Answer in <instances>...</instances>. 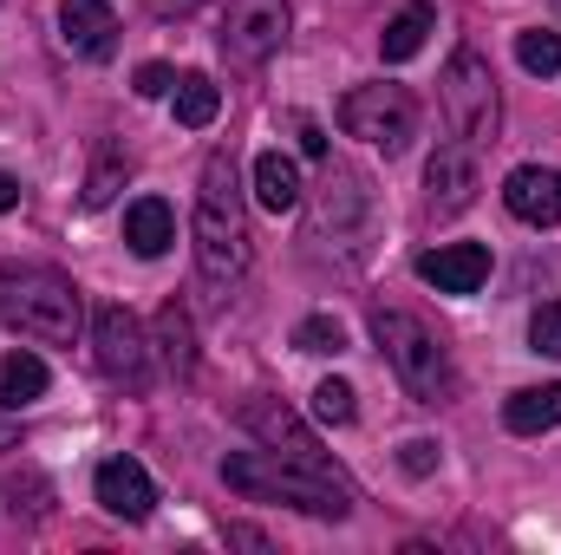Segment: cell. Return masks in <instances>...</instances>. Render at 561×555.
<instances>
[{"mask_svg": "<svg viewBox=\"0 0 561 555\" xmlns=\"http://www.w3.org/2000/svg\"><path fill=\"white\" fill-rule=\"evenodd\" d=\"M255 262V236H249V203L236 183L229 150H209L203 183H196V275L216 294H229Z\"/></svg>", "mask_w": 561, "mask_h": 555, "instance_id": "6da1fadb", "label": "cell"}, {"mask_svg": "<svg viewBox=\"0 0 561 555\" xmlns=\"http://www.w3.org/2000/svg\"><path fill=\"white\" fill-rule=\"evenodd\" d=\"M222 484L242 490L249 503H287V510L327 517V523H340L353 510V497H346L340 477H320V471H307V464H294L280 451H229L222 457Z\"/></svg>", "mask_w": 561, "mask_h": 555, "instance_id": "7a4b0ae2", "label": "cell"}, {"mask_svg": "<svg viewBox=\"0 0 561 555\" xmlns=\"http://www.w3.org/2000/svg\"><path fill=\"white\" fill-rule=\"evenodd\" d=\"M0 327L46 340V347H72L85 327V294L59 269H0Z\"/></svg>", "mask_w": 561, "mask_h": 555, "instance_id": "3957f363", "label": "cell"}, {"mask_svg": "<svg viewBox=\"0 0 561 555\" xmlns=\"http://www.w3.org/2000/svg\"><path fill=\"white\" fill-rule=\"evenodd\" d=\"M373 340H379L386 366L399 373V386H405L419 406H450V399H457L450 347L424 327L419 314H405V307H379V314H373Z\"/></svg>", "mask_w": 561, "mask_h": 555, "instance_id": "277c9868", "label": "cell"}, {"mask_svg": "<svg viewBox=\"0 0 561 555\" xmlns=\"http://www.w3.org/2000/svg\"><path fill=\"white\" fill-rule=\"evenodd\" d=\"M437 99H444V118L463 144H496V118H503V99H496V72L477 46H457L444 59V79H437Z\"/></svg>", "mask_w": 561, "mask_h": 555, "instance_id": "5b68a950", "label": "cell"}, {"mask_svg": "<svg viewBox=\"0 0 561 555\" xmlns=\"http://www.w3.org/2000/svg\"><path fill=\"white\" fill-rule=\"evenodd\" d=\"M373 216H379L373 183H366L353 163H327L320 196H313V242L346 249V256L359 262V256H366V242H373Z\"/></svg>", "mask_w": 561, "mask_h": 555, "instance_id": "8992f818", "label": "cell"}, {"mask_svg": "<svg viewBox=\"0 0 561 555\" xmlns=\"http://www.w3.org/2000/svg\"><path fill=\"white\" fill-rule=\"evenodd\" d=\"M340 132L373 144V150H386V157H399L405 144L419 138V105H412L405 86H353L340 99Z\"/></svg>", "mask_w": 561, "mask_h": 555, "instance_id": "52a82bcc", "label": "cell"}, {"mask_svg": "<svg viewBox=\"0 0 561 555\" xmlns=\"http://www.w3.org/2000/svg\"><path fill=\"white\" fill-rule=\"evenodd\" d=\"M92 353H99V373L144 393L150 386V340H144V320L131 307H99L92 320Z\"/></svg>", "mask_w": 561, "mask_h": 555, "instance_id": "ba28073f", "label": "cell"}, {"mask_svg": "<svg viewBox=\"0 0 561 555\" xmlns=\"http://www.w3.org/2000/svg\"><path fill=\"white\" fill-rule=\"evenodd\" d=\"M287 46V0H229L222 20V53L236 66H262Z\"/></svg>", "mask_w": 561, "mask_h": 555, "instance_id": "9c48e42d", "label": "cell"}, {"mask_svg": "<svg viewBox=\"0 0 561 555\" xmlns=\"http://www.w3.org/2000/svg\"><path fill=\"white\" fill-rule=\"evenodd\" d=\"M477 190H483V177H477L470 144H437L431 163H424V209L437 223H450V216H463L477 203Z\"/></svg>", "mask_w": 561, "mask_h": 555, "instance_id": "30bf717a", "label": "cell"}, {"mask_svg": "<svg viewBox=\"0 0 561 555\" xmlns=\"http://www.w3.org/2000/svg\"><path fill=\"white\" fill-rule=\"evenodd\" d=\"M242 424L268 444V451H280V457H294V464H307V471H320V477H340L333 471V457L307 438V424L287 412V406H275V399H255V406H242Z\"/></svg>", "mask_w": 561, "mask_h": 555, "instance_id": "8fae6325", "label": "cell"}, {"mask_svg": "<svg viewBox=\"0 0 561 555\" xmlns=\"http://www.w3.org/2000/svg\"><path fill=\"white\" fill-rule=\"evenodd\" d=\"M503 203H510L516 223L556 229L561 223V170H549V163H516V170L503 177Z\"/></svg>", "mask_w": 561, "mask_h": 555, "instance_id": "7c38bea8", "label": "cell"}, {"mask_svg": "<svg viewBox=\"0 0 561 555\" xmlns=\"http://www.w3.org/2000/svg\"><path fill=\"white\" fill-rule=\"evenodd\" d=\"M92 490H99V503H105L112 517H125V523H144V517L157 510V484H150V471H144L138 457H105L99 477H92Z\"/></svg>", "mask_w": 561, "mask_h": 555, "instance_id": "4fadbf2b", "label": "cell"}, {"mask_svg": "<svg viewBox=\"0 0 561 555\" xmlns=\"http://www.w3.org/2000/svg\"><path fill=\"white\" fill-rule=\"evenodd\" d=\"M419 281H431L437 294H477L490 281V249L483 242H444L419 256Z\"/></svg>", "mask_w": 561, "mask_h": 555, "instance_id": "5bb4252c", "label": "cell"}, {"mask_svg": "<svg viewBox=\"0 0 561 555\" xmlns=\"http://www.w3.org/2000/svg\"><path fill=\"white\" fill-rule=\"evenodd\" d=\"M59 33H66L72 53L112 59V46H118V13H112V0H59Z\"/></svg>", "mask_w": 561, "mask_h": 555, "instance_id": "9a60e30c", "label": "cell"}, {"mask_svg": "<svg viewBox=\"0 0 561 555\" xmlns=\"http://www.w3.org/2000/svg\"><path fill=\"white\" fill-rule=\"evenodd\" d=\"M125 242H131V256H144V262H157V256L176 242V216H170L163 196H138V203L125 209Z\"/></svg>", "mask_w": 561, "mask_h": 555, "instance_id": "2e32d148", "label": "cell"}, {"mask_svg": "<svg viewBox=\"0 0 561 555\" xmlns=\"http://www.w3.org/2000/svg\"><path fill=\"white\" fill-rule=\"evenodd\" d=\"M46 386H53V373H46L39 353H20V347H13V353L0 360V412H26V406H39Z\"/></svg>", "mask_w": 561, "mask_h": 555, "instance_id": "e0dca14e", "label": "cell"}, {"mask_svg": "<svg viewBox=\"0 0 561 555\" xmlns=\"http://www.w3.org/2000/svg\"><path fill=\"white\" fill-rule=\"evenodd\" d=\"M503 424H510L516 438L556 431L561 424V380L556 386H523V393H510V399H503Z\"/></svg>", "mask_w": 561, "mask_h": 555, "instance_id": "ac0fdd59", "label": "cell"}, {"mask_svg": "<svg viewBox=\"0 0 561 555\" xmlns=\"http://www.w3.org/2000/svg\"><path fill=\"white\" fill-rule=\"evenodd\" d=\"M437 33V7H424V0H412L386 33H379V59L386 66H405V59H419L424 53V39Z\"/></svg>", "mask_w": 561, "mask_h": 555, "instance_id": "d6986e66", "label": "cell"}, {"mask_svg": "<svg viewBox=\"0 0 561 555\" xmlns=\"http://www.w3.org/2000/svg\"><path fill=\"white\" fill-rule=\"evenodd\" d=\"M255 196H262V209H294L300 203V170H294V157H280V150H262L255 157Z\"/></svg>", "mask_w": 561, "mask_h": 555, "instance_id": "ffe728a7", "label": "cell"}, {"mask_svg": "<svg viewBox=\"0 0 561 555\" xmlns=\"http://www.w3.org/2000/svg\"><path fill=\"white\" fill-rule=\"evenodd\" d=\"M170 105H176V125L203 132V125H216L222 92H216V79H209V72H183V79H176V92H170Z\"/></svg>", "mask_w": 561, "mask_h": 555, "instance_id": "44dd1931", "label": "cell"}, {"mask_svg": "<svg viewBox=\"0 0 561 555\" xmlns=\"http://www.w3.org/2000/svg\"><path fill=\"white\" fill-rule=\"evenodd\" d=\"M157 347H163V366H170L176 380H190V373H196V333H190V314H183L176 301L157 314Z\"/></svg>", "mask_w": 561, "mask_h": 555, "instance_id": "7402d4cb", "label": "cell"}, {"mask_svg": "<svg viewBox=\"0 0 561 555\" xmlns=\"http://www.w3.org/2000/svg\"><path fill=\"white\" fill-rule=\"evenodd\" d=\"M516 66L536 72V79H556L561 72V33L556 26H529V33H516Z\"/></svg>", "mask_w": 561, "mask_h": 555, "instance_id": "603a6c76", "label": "cell"}, {"mask_svg": "<svg viewBox=\"0 0 561 555\" xmlns=\"http://www.w3.org/2000/svg\"><path fill=\"white\" fill-rule=\"evenodd\" d=\"M125 170H131V163H125V150H118V144H105V150H99V163H92V177H85V209H105V203L118 196Z\"/></svg>", "mask_w": 561, "mask_h": 555, "instance_id": "cb8c5ba5", "label": "cell"}, {"mask_svg": "<svg viewBox=\"0 0 561 555\" xmlns=\"http://www.w3.org/2000/svg\"><path fill=\"white\" fill-rule=\"evenodd\" d=\"M294 347H300V353H320V360H333V353H346V327H340L333 314H307V320L294 327Z\"/></svg>", "mask_w": 561, "mask_h": 555, "instance_id": "d4e9b609", "label": "cell"}, {"mask_svg": "<svg viewBox=\"0 0 561 555\" xmlns=\"http://www.w3.org/2000/svg\"><path fill=\"white\" fill-rule=\"evenodd\" d=\"M313 418H320V424H353V418H359V393H353L346 380H320V386H313Z\"/></svg>", "mask_w": 561, "mask_h": 555, "instance_id": "484cf974", "label": "cell"}, {"mask_svg": "<svg viewBox=\"0 0 561 555\" xmlns=\"http://www.w3.org/2000/svg\"><path fill=\"white\" fill-rule=\"evenodd\" d=\"M529 347L549 353V360H561V301H542V307L529 314Z\"/></svg>", "mask_w": 561, "mask_h": 555, "instance_id": "4316f807", "label": "cell"}, {"mask_svg": "<svg viewBox=\"0 0 561 555\" xmlns=\"http://www.w3.org/2000/svg\"><path fill=\"white\" fill-rule=\"evenodd\" d=\"M170 92H176V72L170 66H157V59L138 66V99H170Z\"/></svg>", "mask_w": 561, "mask_h": 555, "instance_id": "83f0119b", "label": "cell"}, {"mask_svg": "<svg viewBox=\"0 0 561 555\" xmlns=\"http://www.w3.org/2000/svg\"><path fill=\"white\" fill-rule=\"evenodd\" d=\"M399 464H405L412 477H431V471H437V444H431V438H412V444L399 451Z\"/></svg>", "mask_w": 561, "mask_h": 555, "instance_id": "f1b7e54d", "label": "cell"}, {"mask_svg": "<svg viewBox=\"0 0 561 555\" xmlns=\"http://www.w3.org/2000/svg\"><path fill=\"white\" fill-rule=\"evenodd\" d=\"M144 7H150L157 20H190V13H196L203 0H144Z\"/></svg>", "mask_w": 561, "mask_h": 555, "instance_id": "f546056e", "label": "cell"}, {"mask_svg": "<svg viewBox=\"0 0 561 555\" xmlns=\"http://www.w3.org/2000/svg\"><path fill=\"white\" fill-rule=\"evenodd\" d=\"M300 150H307L313 163H327V138H320V125H313V118H300Z\"/></svg>", "mask_w": 561, "mask_h": 555, "instance_id": "4dcf8cb0", "label": "cell"}, {"mask_svg": "<svg viewBox=\"0 0 561 555\" xmlns=\"http://www.w3.org/2000/svg\"><path fill=\"white\" fill-rule=\"evenodd\" d=\"M229 543H242V550H262L268 536H262V530H249V523H236V530H229Z\"/></svg>", "mask_w": 561, "mask_h": 555, "instance_id": "1f68e13d", "label": "cell"}, {"mask_svg": "<svg viewBox=\"0 0 561 555\" xmlns=\"http://www.w3.org/2000/svg\"><path fill=\"white\" fill-rule=\"evenodd\" d=\"M13 203H20V177H7V170H0V216H7Z\"/></svg>", "mask_w": 561, "mask_h": 555, "instance_id": "d6a6232c", "label": "cell"}]
</instances>
